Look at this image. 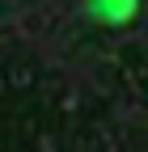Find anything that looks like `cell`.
Segmentation results:
<instances>
[{"label":"cell","instance_id":"6da1fadb","mask_svg":"<svg viewBox=\"0 0 148 152\" xmlns=\"http://www.w3.org/2000/svg\"><path fill=\"white\" fill-rule=\"evenodd\" d=\"M89 13L102 21H127L136 13V0H89Z\"/></svg>","mask_w":148,"mask_h":152}]
</instances>
